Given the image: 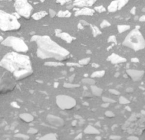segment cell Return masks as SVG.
<instances>
[{
    "label": "cell",
    "mask_w": 145,
    "mask_h": 140,
    "mask_svg": "<svg viewBox=\"0 0 145 140\" xmlns=\"http://www.w3.org/2000/svg\"><path fill=\"white\" fill-rule=\"evenodd\" d=\"M94 10H95V11H97V12L98 13H103L104 12V11H106V8L103 6H97L95 7Z\"/></svg>",
    "instance_id": "cell-27"
},
{
    "label": "cell",
    "mask_w": 145,
    "mask_h": 140,
    "mask_svg": "<svg viewBox=\"0 0 145 140\" xmlns=\"http://www.w3.org/2000/svg\"><path fill=\"white\" fill-rule=\"evenodd\" d=\"M66 65L68 66H69V67H82V66L81 65V64H79V63H74V62H69L66 63Z\"/></svg>",
    "instance_id": "cell-30"
},
{
    "label": "cell",
    "mask_w": 145,
    "mask_h": 140,
    "mask_svg": "<svg viewBox=\"0 0 145 140\" xmlns=\"http://www.w3.org/2000/svg\"><path fill=\"white\" fill-rule=\"evenodd\" d=\"M109 104V103H106L105 102V104H102V107H103V108H106V107H108Z\"/></svg>",
    "instance_id": "cell-43"
},
{
    "label": "cell",
    "mask_w": 145,
    "mask_h": 140,
    "mask_svg": "<svg viewBox=\"0 0 145 140\" xmlns=\"http://www.w3.org/2000/svg\"><path fill=\"white\" fill-rule=\"evenodd\" d=\"M130 28V27L128 25H119L117 26V29L119 33H122L126 31Z\"/></svg>",
    "instance_id": "cell-20"
},
{
    "label": "cell",
    "mask_w": 145,
    "mask_h": 140,
    "mask_svg": "<svg viewBox=\"0 0 145 140\" xmlns=\"http://www.w3.org/2000/svg\"><path fill=\"white\" fill-rule=\"evenodd\" d=\"M2 40V37L1 36H0V42Z\"/></svg>",
    "instance_id": "cell-50"
},
{
    "label": "cell",
    "mask_w": 145,
    "mask_h": 140,
    "mask_svg": "<svg viewBox=\"0 0 145 140\" xmlns=\"http://www.w3.org/2000/svg\"><path fill=\"white\" fill-rule=\"evenodd\" d=\"M126 73L127 75L134 81H138L141 80L145 74V72L143 71L132 70V69H129L126 70Z\"/></svg>",
    "instance_id": "cell-9"
},
{
    "label": "cell",
    "mask_w": 145,
    "mask_h": 140,
    "mask_svg": "<svg viewBox=\"0 0 145 140\" xmlns=\"http://www.w3.org/2000/svg\"><path fill=\"white\" fill-rule=\"evenodd\" d=\"M82 133H79V135H78L77 136L75 137V140H81V139H82Z\"/></svg>",
    "instance_id": "cell-42"
},
{
    "label": "cell",
    "mask_w": 145,
    "mask_h": 140,
    "mask_svg": "<svg viewBox=\"0 0 145 140\" xmlns=\"http://www.w3.org/2000/svg\"><path fill=\"white\" fill-rule=\"evenodd\" d=\"M40 1L41 2H44V1H45V0H40Z\"/></svg>",
    "instance_id": "cell-51"
},
{
    "label": "cell",
    "mask_w": 145,
    "mask_h": 140,
    "mask_svg": "<svg viewBox=\"0 0 145 140\" xmlns=\"http://www.w3.org/2000/svg\"><path fill=\"white\" fill-rule=\"evenodd\" d=\"M90 60H91L90 58H83V59H81L80 60H79L78 63H79L82 66H85V65H87V64H88V63H90Z\"/></svg>",
    "instance_id": "cell-25"
},
{
    "label": "cell",
    "mask_w": 145,
    "mask_h": 140,
    "mask_svg": "<svg viewBox=\"0 0 145 140\" xmlns=\"http://www.w3.org/2000/svg\"><path fill=\"white\" fill-rule=\"evenodd\" d=\"M119 73H116V74H115V77H118V76H119Z\"/></svg>",
    "instance_id": "cell-49"
},
{
    "label": "cell",
    "mask_w": 145,
    "mask_h": 140,
    "mask_svg": "<svg viewBox=\"0 0 145 140\" xmlns=\"http://www.w3.org/2000/svg\"><path fill=\"white\" fill-rule=\"evenodd\" d=\"M97 0H74L73 5L79 7H90L93 5Z\"/></svg>",
    "instance_id": "cell-10"
},
{
    "label": "cell",
    "mask_w": 145,
    "mask_h": 140,
    "mask_svg": "<svg viewBox=\"0 0 145 140\" xmlns=\"http://www.w3.org/2000/svg\"><path fill=\"white\" fill-rule=\"evenodd\" d=\"M102 100H103V102L106 103H112V104H113V103L116 102V101L115 100L111 99V98H109L108 97H102Z\"/></svg>",
    "instance_id": "cell-31"
},
{
    "label": "cell",
    "mask_w": 145,
    "mask_h": 140,
    "mask_svg": "<svg viewBox=\"0 0 145 140\" xmlns=\"http://www.w3.org/2000/svg\"><path fill=\"white\" fill-rule=\"evenodd\" d=\"M31 40L36 42L37 54L42 59L53 58L62 61L66 59L70 54L69 51L61 46L47 36H34Z\"/></svg>",
    "instance_id": "cell-2"
},
{
    "label": "cell",
    "mask_w": 145,
    "mask_h": 140,
    "mask_svg": "<svg viewBox=\"0 0 145 140\" xmlns=\"http://www.w3.org/2000/svg\"><path fill=\"white\" fill-rule=\"evenodd\" d=\"M49 14L51 16V17H53L56 15V13L55 12V11L52 9H50L49 10Z\"/></svg>",
    "instance_id": "cell-36"
},
{
    "label": "cell",
    "mask_w": 145,
    "mask_h": 140,
    "mask_svg": "<svg viewBox=\"0 0 145 140\" xmlns=\"http://www.w3.org/2000/svg\"><path fill=\"white\" fill-rule=\"evenodd\" d=\"M139 20L140 22H145V15H142V17H140L139 19Z\"/></svg>",
    "instance_id": "cell-41"
},
{
    "label": "cell",
    "mask_w": 145,
    "mask_h": 140,
    "mask_svg": "<svg viewBox=\"0 0 145 140\" xmlns=\"http://www.w3.org/2000/svg\"><path fill=\"white\" fill-rule=\"evenodd\" d=\"M94 10L88 8L87 7H85L84 8L81 9L76 10L75 13V16H81V15H86V16H92L94 14Z\"/></svg>",
    "instance_id": "cell-13"
},
{
    "label": "cell",
    "mask_w": 145,
    "mask_h": 140,
    "mask_svg": "<svg viewBox=\"0 0 145 140\" xmlns=\"http://www.w3.org/2000/svg\"><path fill=\"white\" fill-rule=\"evenodd\" d=\"M71 1H72V0H57V2L61 4V5H63L66 3L70 2Z\"/></svg>",
    "instance_id": "cell-35"
},
{
    "label": "cell",
    "mask_w": 145,
    "mask_h": 140,
    "mask_svg": "<svg viewBox=\"0 0 145 140\" xmlns=\"http://www.w3.org/2000/svg\"><path fill=\"white\" fill-rule=\"evenodd\" d=\"M82 82L83 84H88L90 85H94L95 84V81L94 79H91V78H85L82 80Z\"/></svg>",
    "instance_id": "cell-22"
},
{
    "label": "cell",
    "mask_w": 145,
    "mask_h": 140,
    "mask_svg": "<svg viewBox=\"0 0 145 140\" xmlns=\"http://www.w3.org/2000/svg\"><path fill=\"white\" fill-rule=\"evenodd\" d=\"M78 28L79 29H83V26L81 23H79V24H78Z\"/></svg>",
    "instance_id": "cell-44"
},
{
    "label": "cell",
    "mask_w": 145,
    "mask_h": 140,
    "mask_svg": "<svg viewBox=\"0 0 145 140\" xmlns=\"http://www.w3.org/2000/svg\"><path fill=\"white\" fill-rule=\"evenodd\" d=\"M57 15L58 17L60 18H69L72 15L71 13L69 10H66V11H60L57 13Z\"/></svg>",
    "instance_id": "cell-19"
},
{
    "label": "cell",
    "mask_w": 145,
    "mask_h": 140,
    "mask_svg": "<svg viewBox=\"0 0 145 140\" xmlns=\"http://www.w3.org/2000/svg\"><path fill=\"white\" fill-rule=\"evenodd\" d=\"M110 26H111L110 23L106 20H103V21L101 23V24H100V27H101L102 28H104L106 27H109Z\"/></svg>",
    "instance_id": "cell-29"
},
{
    "label": "cell",
    "mask_w": 145,
    "mask_h": 140,
    "mask_svg": "<svg viewBox=\"0 0 145 140\" xmlns=\"http://www.w3.org/2000/svg\"><path fill=\"white\" fill-rule=\"evenodd\" d=\"M79 23H81V24L83 25V26H88V25H89V23H88V22H87L85 20H81V21H80Z\"/></svg>",
    "instance_id": "cell-37"
},
{
    "label": "cell",
    "mask_w": 145,
    "mask_h": 140,
    "mask_svg": "<svg viewBox=\"0 0 145 140\" xmlns=\"http://www.w3.org/2000/svg\"><path fill=\"white\" fill-rule=\"evenodd\" d=\"M92 67H94V68H97L99 67V64H97V63H93L92 64Z\"/></svg>",
    "instance_id": "cell-45"
},
{
    "label": "cell",
    "mask_w": 145,
    "mask_h": 140,
    "mask_svg": "<svg viewBox=\"0 0 145 140\" xmlns=\"http://www.w3.org/2000/svg\"><path fill=\"white\" fill-rule=\"evenodd\" d=\"M105 115H106V116L108 117H115V114H114V113H113V112H112L111 111H106V113H105Z\"/></svg>",
    "instance_id": "cell-33"
},
{
    "label": "cell",
    "mask_w": 145,
    "mask_h": 140,
    "mask_svg": "<svg viewBox=\"0 0 145 140\" xmlns=\"http://www.w3.org/2000/svg\"><path fill=\"white\" fill-rule=\"evenodd\" d=\"M0 66L13 75L15 80H22L32 73V64L29 56L17 52L6 54L0 62Z\"/></svg>",
    "instance_id": "cell-1"
},
{
    "label": "cell",
    "mask_w": 145,
    "mask_h": 140,
    "mask_svg": "<svg viewBox=\"0 0 145 140\" xmlns=\"http://www.w3.org/2000/svg\"><path fill=\"white\" fill-rule=\"evenodd\" d=\"M91 26V29H92V35L94 37H96L98 35H100L102 33V32L100 31V30L97 28V26H94V25H90Z\"/></svg>",
    "instance_id": "cell-21"
},
{
    "label": "cell",
    "mask_w": 145,
    "mask_h": 140,
    "mask_svg": "<svg viewBox=\"0 0 145 140\" xmlns=\"http://www.w3.org/2000/svg\"><path fill=\"white\" fill-rule=\"evenodd\" d=\"M20 24L15 16L0 10V29L10 31L19 29Z\"/></svg>",
    "instance_id": "cell-4"
},
{
    "label": "cell",
    "mask_w": 145,
    "mask_h": 140,
    "mask_svg": "<svg viewBox=\"0 0 145 140\" xmlns=\"http://www.w3.org/2000/svg\"><path fill=\"white\" fill-rule=\"evenodd\" d=\"M56 103L62 110H71L76 105L75 99L66 95H59L57 96Z\"/></svg>",
    "instance_id": "cell-8"
},
{
    "label": "cell",
    "mask_w": 145,
    "mask_h": 140,
    "mask_svg": "<svg viewBox=\"0 0 145 140\" xmlns=\"http://www.w3.org/2000/svg\"><path fill=\"white\" fill-rule=\"evenodd\" d=\"M75 74H73L72 76H71L70 77H69V81H70V82H72V81H73L74 79V78H75Z\"/></svg>",
    "instance_id": "cell-39"
},
{
    "label": "cell",
    "mask_w": 145,
    "mask_h": 140,
    "mask_svg": "<svg viewBox=\"0 0 145 140\" xmlns=\"http://www.w3.org/2000/svg\"><path fill=\"white\" fill-rule=\"evenodd\" d=\"M64 87L66 88H70V89H73V88H77L80 87V85L77 84H72V83H65L64 84Z\"/></svg>",
    "instance_id": "cell-24"
},
{
    "label": "cell",
    "mask_w": 145,
    "mask_h": 140,
    "mask_svg": "<svg viewBox=\"0 0 145 140\" xmlns=\"http://www.w3.org/2000/svg\"><path fill=\"white\" fill-rule=\"evenodd\" d=\"M84 133L88 134V135H97V134L100 133V132L97 128L89 125L85 128V129L84 130Z\"/></svg>",
    "instance_id": "cell-14"
},
{
    "label": "cell",
    "mask_w": 145,
    "mask_h": 140,
    "mask_svg": "<svg viewBox=\"0 0 145 140\" xmlns=\"http://www.w3.org/2000/svg\"><path fill=\"white\" fill-rule=\"evenodd\" d=\"M108 42L113 43L114 44H117V40L116 37L115 36H111L109 37L108 39Z\"/></svg>",
    "instance_id": "cell-32"
},
{
    "label": "cell",
    "mask_w": 145,
    "mask_h": 140,
    "mask_svg": "<svg viewBox=\"0 0 145 140\" xmlns=\"http://www.w3.org/2000/svg\"><path fill=\"white\" fill-rule=\"evenodd\" d=\"M118 10V0L113 1L109 4L108 7V10L109 12L113 13Z\"/></svg>",
    "instance_id": "cell-16"
},
{
    "label": "cell",
    "mask_w": 145,
    "mask_h": 140,
    "mask_svg": "<svg viewBox=\"0 0 145 140\" xmlns=\"http://www.w3.org/2000/svg\"><path fill=\"white\" fill-rule=\"evenodd\" d=\"M125 109H126V110H128V111H131V109H130V108H129V107L128 106L126 107Z\"/></svg>",
    "instance_id": "cell-47"
},
{
    "label": "cell",
    "mask_w": 145,
    "mask_h": 140,
    "mask_svg": "<svg viewBox=\"0 0 145 140\" xmlns=\"http://www.w3.org/2000/svg\"><path fill=\"white\" fill-rule=\"evenodd\" d=\"M130 0H118V10L122 9Z\"/></svg>",
    "instance_id": "cell-23"
},
{
    "label": "cell",
    "mask_w": 145,
    "mask_h": 140,
    "mask_svg": "<svg viewBox=\"0 0 145 140\" xmlns=\"http://www.w3.org/2000/svg\"><path fill=\"white\" fill-rule=\"evenodd\" d=\"M122 44L124 46L137 51L145 49V40L140 31L135 28L127 35Z\"/></svg>",
    "instance_id": "cell-3"
},
{
    "label": "cell",
    "mask_w": 145,
    "mask_h": 140,
    "mask_svg": "<svg viewBox=\"0 0 145 140\" xmlns=\"http://www.w3.org/2000/svg\"><path fill=\"white\" fill-rule=\"evenodd\" d=\"M119 102L121 104H128L130 103L129 100H128L127 98L123 96H121L119 98Z\"/></svg>",
    "instance_id": "cell-26"
},
{
    "label": "cell",
    "mask_w": 145,
    "mask_h": 140,
    "mask_svg": "<svg viewBox=\"0 0 145 140\" xmlns=\"http://www.w3.org/2000/svg\"><path fill=\"white\" fill-rule=\"evenodd\" d=\"M3 45L11 47L17 52H26L28 46L23 40L16 37H9L2 42Z\"/></svg>",
    "instance_id": "cell-6"
},
{
    "label": "cell",
    "mask_w": 145,
    "mask_h": 140,
    "mask_svg": "<svg viewBox=\"0 0 145 140\" xmlns=\"http://www.w3.org/2000/svg\"><path fill=\"white\" fill-rule=\"evenodd\" d=\"M130 13H131V14H133V15H134V14H135V13H136V8H135V7H133V8L131 9V10H130Z\"/></svg>",
    "instance_id": "cell-40"
},
{
    "label": "cell",
    "mask_w": 145,
    "mask_h": 140,
    "mask_svg": "<svg viewBox=\"0 0 145 140\" xmlns=\"http://www.w3.org/2000/svg\"><path fill=\"white\" fill-rule=\"evenodd\" d=\"M47 65L51 66H63V64L60 62H52L47 63Z\"/></svg>",
    "instance_id": "cell-28"
},
{
    "label": "cell",
    "mask_w": 145,
    "mask_h": 140,
    "mask_svg": "<svg viewBox=\"0 0 145 140\" xmlns=\"http://www.w3.org/2000/svg\"><path fill=\"white\" fill-rule=\"evenodd\" d=\"M15 86V79L8 71L5 72L0 79V94L11 92Z\"/></svg>",
    "instance_id": "cell-5"
},
{
    "label": "cell",
    "mask_w": 145,
    "mask_h": 140,
    "mask_svg": "<svg viewBox=\"0 0 145 140\" xmlns=\"http://www.w3.org/2000/svg\"><path fill=\"white\" fill-rule=\"evenodd\" d=\"M47 13L45 11H41L39 12L35 13V14L32 15V17L35 20H40L42 19L43 18L45 17V16L47 15Z\"/></svg>",
    "instance_id": "cell-17"
},
{
    "label": "cell",
    "mask_w": 145,
    "mask_h": 140,
    "mask_svg": "<svg viewBox=\"0 0 145 140\" xmlns=\"http://www.w3.org/2000/svg\"><path fill=\"white\" fill-rule=\"evenodd\" d=\"M109 92L110 93H111L112 94H114V95H120V93L119 91H117L116 89H109Z\"/></svg>",
    "instance_id": "cell-34"
},
{
    "label": "cell",
    "mask_w": 145,
    "mask_h": 140,
    "mask_svg": "<svg viewBox=\"0 0 145 140\" xmlns=\"http://www.w3.org/2000/svg\"><path fill=\"white\" fill-rule=\"evenodd\" d=\"M91 90L93 95H95V96H101L102 93H103V89L94 85H91Z\"/></svg>",
    "instance_id": "cell-15"
},
{
    "label": "cell",
    "mask_w": 145,
    "mask_h": 140,
    "mask_svg": "<svg viewBox=\"0 0 145 140\" xmlns=\"http://www.w3.org/2000/svg\"><path fill=\"white\" fill-rule=\"evenodd\" d=\"M133 89L131 88H129L126 89V92H133Z\"/></svg>",
    "instance_id": "cell-46"
},
{
    "label": "cell",
    "mask_w": 145,
    "mask_h": 140,
    "mask_svg": "<svg viewBox=\"0 0 145 140\" xmlns=\"http://www.w3.org/2000/svg\"><path fill=\"white\" fill-rule=\"evenodd\" d=\"M106 72L104 70L102 71H97L93 72L91 75V78H100L104 76Z\"/></svg>",
    "instance_id": "cell-18"
},
{
    "label": "cell",
    "mask_w": 145,
    "mask_h": 140,
    "mask_svg": "<svg viewBox=\"0 0 145 140\" xmlns=\"http://www.w3.org/2000/svg\"><path fill=\"white\" fill-rule=\"evenodd\" d=\"M131 62H134V63H138L140 62V60L139 59L137 58H133L131 59Z\"/></svg>",
    "instance_id": "cell-38"
},
{
    "label": "cell",
    "mask_w": 145,
    "mask_h": 140,
    "mask_svg": "<svg viewBox=\"0 0 145 140\" xmlns=\"http://www.w3.org/2000/svg\"><path fill=\"white\" fill-rule=\"evenodd\" d=\"M107 60L113 64H119L126 62V59L125 58L115 53H112L111 55H109L107 58Z\"/></svg>",
    "instance_id": "cell-11"
},
{
    "label": "cell",
    "mask_w": 145,
    "mask_h": 140,
    "mask_svg": "<svg viewBox=\"0 0 145 140\" xmlns=\"http://www.w3.org/2000/svg\"><path fill=\"white\" fill-rule=\"evenodd\" d=\"M14 6L18 14L22 17L29 18L31 14L32 7L28 2V0H14Z\"/></svg>",
    "instance_id": "cell-7"
},
{
    "label": "cell",
    "mask_w": 145,
    "mask_h": 140,
    "mask_svg": "<svg viewBox=\"0 0 145 140\" xmlns=\"http://www.w3.org/2000/svg\"><path fill=\"white\" fill-rule=\"evenodd\" d=\"M72 5H70L69 6H68L67 8L68 9H72Z\"/></svg>",
    "instance_id": "cell-48"
},
{
    "label": "cell",
    "mask_w": 145,
    "mask_h": 140,
    "mask_svg": "<svg viewBox=\"0 0 145 140\" xmlns=\"http://www.w3.org/2000/svg\"><path fill=\"white\" fill-rule=\"evenodd\" d=\"M55 32L56 36L63 39V40L65 41L68 43H71L72 40L74 39V38L72 37L69 34L66 33V32H62L60 29H56Z\"/></svg>",
    "instance_id": "cell-12"
}]
</instances>
